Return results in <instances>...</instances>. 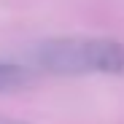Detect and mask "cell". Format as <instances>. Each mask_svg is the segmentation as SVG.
Here are the masks:
<instances>
[{"mask_svg":"<svg viewBox=\"0 0 124 124\" xmlns=\"http://www.w3.org/2000/svg\"><path fill=\"white\" fill-rule=\"evenodd\" d=\"M27 65L51 76H124V43L108 35H54L27 51Z\"/></svg>","mask_w":124,"mask_h":124,"instance_id":"6da1fadb","label":"cell"},{"mask_svg":"<svg viewBox=\"0 0 124 124\" xmlns=\"http://www.w3.org/2000/svg\"><path fill=\"white\" fill-rule=\"evenodd\" d=\"M38 70L30 65H19V62H8L0 57V94L6 92H19L35 84Z\"/></svg>","mask_w":124,"mask_h":124,"instance_id":"7a4b0ae2","label":"cell"},{"mask_svg":"<svg viewBox=\"0 0 124 124\" xmlns=\"http://www.w3.org/2000/svg\"><path fill=\"white\" fill-rule=\"evenodd\" d=\"M0 124H30V121H22V119H14V116H0Z\"/></svg>","mask_w":124,"mask_h":124,"instance_id":"3957f363","label":"cell"}]
</instances>
